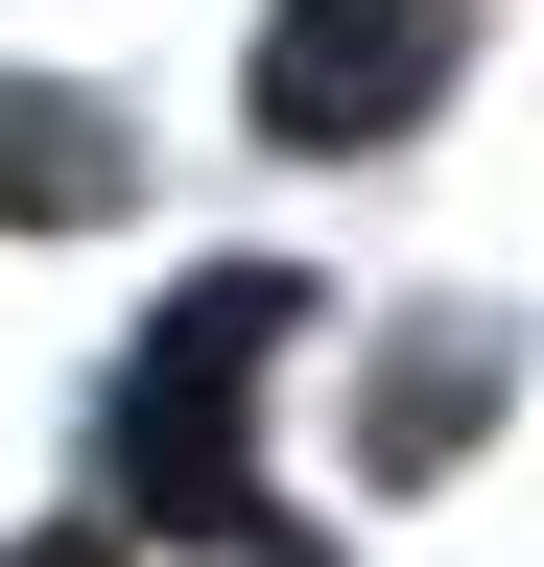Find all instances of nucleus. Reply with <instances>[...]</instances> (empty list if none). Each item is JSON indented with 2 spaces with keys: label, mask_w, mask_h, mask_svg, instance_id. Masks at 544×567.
I'll use <instances>...</instances> for the list:
<instances>
[{
  "label": "nucleus",
  "mask_w": 544,
  "mask_h": 567,
  "mask_svg": "<svg viewBox=\"0 0 544 567\" xmlns=\"http://www.w3.org/2000/svg\"><path fill=\"white\" fill-rule=\"evenodd\" d=\"M308 331V284L285 260H214L189 308L119 354V473H143V520H189V544H260V473H237V402H260V354Z\"/></svg>",
  "instance_id": "nucleus-1"
},
{
  "label": "nucleus",
  "mask_w": 544,
  "mask_h": 567,
  "mask_svg": "<svg viewBox=\"0 0 544 567\" xmlns=\"http://www.w3.org/2000/svg\"><path fill=\"white\" fill-rule=\"evenodd\" d=\"M450 48H473V0H285L260 24V118L285 142H402L450 95Z\"/></svg>",
  "instance_id": "nucleus-2"
},
{
  "label": "nucleus",
  "mask_w": 544,
  "mask_h": 567,
  "mask_svg": "<svg viewBox=\"0 0 544 567\" xmlns=\"http://www.w3.org/2000/svg\"><path fill=\"white\" fill-rule=\"evenodd\" d=\"M473 402H497V331H473V308H427V331L379 354V402H356V450H379V473H450V450H473Z\"/></svg>",
  "instance_id": "nucleus-3"
},
{
  "label": "nucleus",
  "mask_w": 544,
  "mask_h": 567,
  "mask_svg": "<svg viewBox=\"0 0 544 567\" xmlns=\"http://www.w3.org/2000/svg\"><path fill=\"white\" fill-rule=\"evenodd\" d=\"M143 142H119V95H0V213H95Z\"/></svg>",
  "instance_id": "nucleus-4"
},
{
  "label": "nucleus",
  "mask_w": 544,
  "mask_h": 567,
  "mask_svg": "<svg viewBox=\"0 0 544 567\" xmlns=\"http://www.w3.org/2000/svg\"><path fill=\"white\" fill-rule=\"evenodd\" d=\"M24 567H95V544H24Z\"/></svg>",
  "instance_id": "nucleus-5"
}]
</instances>
